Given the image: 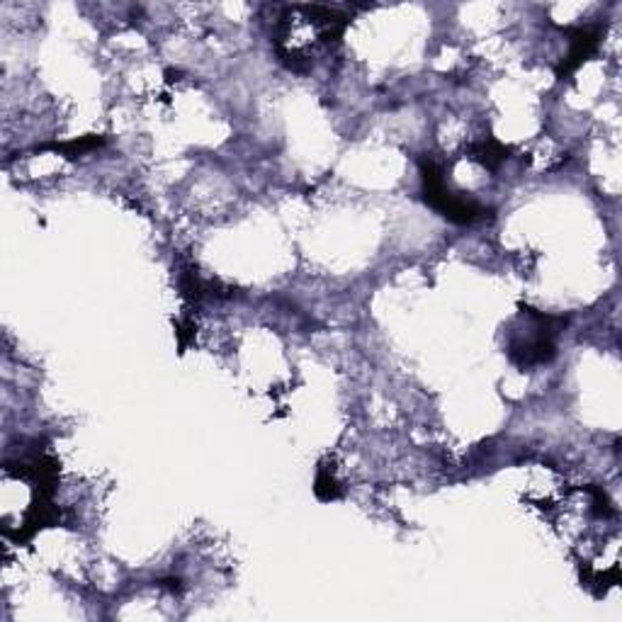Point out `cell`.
Listing matches in <instances>:
<instances>
[{"label":"cell","mask_w":622,"mask_h":622,"mask_svg":"<svg viewBox=\"0 0 622 622\" xmlns=\"http://www.w3.org/2000/svg\"><path fill=\"white\" fill-rule=\"evenodd\" d=\"M598 44H601V30L598 27H576L569 32V52L564 56V61L559 64L557 76L567 78L569 73L579 69L588 56L596 54Z\"/></svg>","instance_id":"cell-3"},{"label":"cell","mask_w":622,"mask_h":622,"mask_svg":"<svg viewBox=\"0 0 622 622\" xmlns=\"http://www.w3.org/2000/svg\"><path fill=\"white\" fill-rule=\"evenodd\" d=\"M520 309H523V314L528 316V324H525L523 331L513 333V336L508 338L506 348L508 358H511L518 367H523V370H530V367L537 365H547L554 355H557L554 336H557V324H564V319L545 316L530 307Z\"/></svg>","instance_id":"cell-1"},{"label":"cell","mask_w":622,"mask_h":622,"mask_svg":"<svg viewBox=\"0 0 622 622\" xmlns=\"http://www.w3.org/2000/svg\"><path fill=\"white\" fill-rule=\"evenodd\" d=\"M421 178H423V200L431 205L435 212L443 214L445 219L455 224H472L484 214V207L479 202L467 200V197L455 195L445 185L443 168L431 158L421 161Z\"/></svg>","instance_id":"cell-2"},{"label":"cell","mask_w":622,"mask_h":622,"mask_svg":"<svg viewBox=\"0 0 622 622\" xmlns=\"http://www.w3.org/2000/svg\"><path fill=\"white\" fill-rule=\"evenodd\" d=\"M316 496L324 501H331V499H338L341 496V489H338L336 479L331 477L329 469H321L319 477H316Z\"/></svg>","instance_id":"cell-5"},{"label":"cell","mask_w":622,"mask_h":622,"mask_svg":"<svg viewBox=\"0 0 622 622\" xmlns=\"http://www.w3.org/2000/svg\"><path fill=\"white\" fill-rule=\"evenodd\" d=\"M467 154H469V158H474L477 163H482L484 168H489V171H496V168H499L501 163L508 158V149L501 144V141L484 139V141H477V144L469 146Z\"/></svg>","instance_id":"cell-4"}]
</instances>
